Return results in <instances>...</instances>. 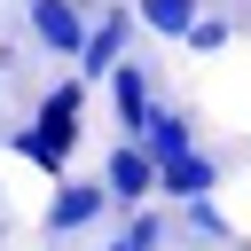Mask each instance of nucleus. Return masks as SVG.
I'll return each instance as SVG.
<instances>
[{
	"label": "nucleus",
	"mask_w": 251,
	"mask_h": 251,
	"mask_svg": "<svg viewBox=\"0 0 251 251\" xmlns=\"http://www.w3.org/2000/svg\"><path fill=\"white\" fill-rule=\"evenodd\" d=\"M110 110H118V133L126 141H141V126H149V110H157V94H149V71L126 55L118 71H110Z\"/></svg>",
	"instance_id": "5"
},
{
	"label": "nucleus",
	"mask_w": 251,
	"mask_h": 251,
	"mask_svg": "<svg viewBox=\"0 0 251 251\" xmlns=\"http://www.w3.org/2000/svg\"><path fill=\"white\" fill-rule=\"evenodd\" d=\"M8 149H16L24 165H39V173H55V180H63V157H71V149H63L55 133H39V126H24V133H8Z\"/></svg>",
	"instance_id": "9"
},
{
	"label": "nucleus",
	"mask_w": 251,
	"mask_h": 251,
	"mask_svg": "<svg viewBox=\"0 0 251 251\" xmlns=\"http://www.w3.org/2000/svg\"><path fill=\"white\" fill-rule=\"evenodd\" d=\"M133 24H141L133 8H110V16L86 31V47H78V78H86V86H94V78H110V71L126 63V39H133Z\"/></svg>",
	"instance_id": "3"
},
{
	"label": "nucleus",
	"mask_w": 251,
	"mask_h": 251,
	"mask_svg": "<svg viewBox=\"0 0 251 251\" xmlns=\"http://www.w3.org/2000/svg\"><path fill=\"white\" fill-rule=\"evenodd\" d=\"M141 149H149L157 165L188 157V149H196V126H188V110H149V126H141Z\"/></svg>",
	"instance_id": "8"
},
{
	"label": "nucleus",
	"mask_w": 251,
	"mask_h": 251,
	"mask_svg": "<svg viewBox=\"0 0 251 251\" xmlns=\"http://www.w3.org/2000/svg\"><path fill=\"white\" fill-rule=\"evenodd\" d=\"M78 118H86V78L71 71V78H55V86L39 94V118H31V126H39V133H55V141L71 149V141H78Z\"/></svg>",
	"instance_id": "6"
},
{
	"label": "nucleus",
	"mask_w": 251,
	"mask_h": 251,
	"mask_svg": "<svg viewBox=\"0 0 251 251\" xmlns=\"http://www.w3.org/2000/svg\"><path fill=\"white\" fill-rule=\"evenodd\" d=\"M188 47H196V55H220V47H227V24H220V16H196V24H188Z\"/></svg>",
	"instance_id": "11"
},
{
	"label": "nucleus",
	"mask_w": 251,
	"mask_h": 251,
	"mask_svg": "<svg viewBox=\"0 0 251 251\" xmlns=\"http://www.w3.org/2000/svg\"><path fill=\"white\" fill-rule=\"evenodd\" d=\"M86 31H94V16H86V0H31V39H39L47 55H63V63H78V47H86Z\"/></svg>",
	"instance_id": "2"
},
{
	"label": "nucleus",
	"mask_w": 251,
	"mask_h": 251,
	"mask_svg": "<svg viewBox=\"0 0 251 251\" xmlns=\"http://www.w3.org/2000/svg\"><path fill=\"white\" fill-rule=\"evenodd\" d=\"M102 188H110V204H118V212H141V204L157 196V157H149L141 141H118V149H110V165H102Z\"/></svg>",
	"instance_id": "1"
},
{
	"label": "nucleus",
	"mask_w": 251,
	"mask_h": 251,
	"mask_svg": "<svg viewBox=\"0 0 251 251\" xmlns=\"http://www.w3.org/2000/svg\"><path fill=\"white\" fill-rule=\"evenodd\" d=\"M220 188V157H204V149H188V157H173V165H157V196H212Z\"/></svg>",
	"instance_id": "7"
},
{
	"label": "nucleus",
	"mask_w": 251,
	"mask_h": 251,
	"mask_svg": "<svg viewBox=\"0 0 251 251\" xmlns=\"http://www.w3.org/2000/svg\"><path fill=\"white\" fill-rule=\"evenodd\" d=\"M102 212H118L102 180H55V204H47V235H78V227H94Z\"/></svg>",
	"instance_id": "4"
},
{
	"label": "nucleus",
	"mask_w": 251,
	"mask_h": 251,
	"mask_svg": "<svg viewBox=\"0 0 251 251\" xmlns=\"http://www.w3.org/2000/svg\"><path fill=\"white\" fill-rule=\"evenodd\" d=\"M149 31H165V39H188V24H196V0H141L133 8Z\"/></svg>",
	"instance_id": "10"
}]
</instances>
